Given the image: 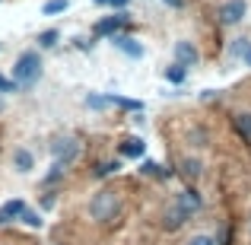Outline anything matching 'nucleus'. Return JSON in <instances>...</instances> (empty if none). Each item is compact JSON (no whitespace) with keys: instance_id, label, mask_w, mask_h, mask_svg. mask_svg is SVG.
I'll return each mask as SVG.
<instances>
[{"instance_id":"nucleus-9","label":"nucleus","mask_w":251,"mask_h":245,"mask_svg":"<svg viewBox=\"0 0 251 245\" xmlns=\"http://www.w3.org/2000/svg\"><path fill=\"white\" fill-rule=\"evenodd\" d=\"M175 204H181L184 210H191V214H197V210L203 207V197L197 194L194 188H188V191H181V194H178V201H175Z\"/></svg>"},{"instance_id":"nucleus-14","label":"nucleus","mask_w":251,"mask_h":245,"mask_svg":"<svg viewBox=\"0 0 251 245\" xmlns=\"http://www.w3.org/2000/svg\"><path fill=\"white\" fill-rule=\"evenodd\" d=\"M184 77H188V67H181V64H172V67L166 70V80H169V83H175V86H181V83H184Z\"/></svg>"},{"instance_id":"nucleus-16","label":"nucleus","mask_w":251,"mask_h":245,"mask_svg":"<svg viewBox=\"0 0 251 245\" xmlns=\"http://www.w3.org/2000/svg\"><path fill=\"white\" fill-rule=\"evenodd\" d=\"M70 6V0H48V3L42 6V13L45 16H57V13H64Z\"/></svg>"},{"instance_id":"nucleus-4","label":"nucleus","mask_w":251,"mask_h":245,"mask_svg":"<svg viewBox=\"0 0 251 245\" xmlns=\"http://www.w3.org/2000/svg\"><path fill=\"white\" fill-rule=\"evenodd\" d=\"M127 26V13H115V16H105L96 23V35H118V32Z\"/></svg>"},{"instance_id":"nucleus-27","label":"nucleus","mask_w":251,"mask_h":245,"mask_svg":"<svg viewBox=\"0 0 251 245\" xmlns=\"http://www.w3.org/2000/svg\"><path fill=\"white\" fill-rule=\"evenodd\" d=\"M245 61H248V64H251V51H248V57H245Z\"/></svg>"},{"instance_id":"nucleus-8","label":"nucleus","mask_w":251,"mask_h":245,"mask_svg":"<svg viewBox=\"0 0 251 245\" xmlns=\"http://www.w3.org/2000/svg\"><path fill=\"white\" fill-rule=\"evenodd\" d=\"M143 153H147V143H143L140 137H127V140L121 143V156L124 160H140Z\"/></svg>"},{"instance_id":"nucleus-6","label":"nucleus","mask_w":251,"mask_h":245,"mask_svg":"<svg viewBox=\"0 0 251 245\" xmlns=\"http://www.w3.org/2000/svg\"><path fill=\"white\" fill-rule=\"evenodd\" d=\"M23 210H25V201H23V197H13V201H6L3 207H0V226L19 220V217H23Z\"/></svg>"},{"instance_id":"nucleus-7","label":"nucleus","mask_w":251,"mask_h":245,"mask_svg":"<svg viewBox=\"0 0 251 245\" xmlns=\"http://www.w3.org/2000/svg\"><path fill=\"white\" fill-rule=\"evenodd\" d=\"M188 217H191V210H184L181 204H175V207H169L166 210V217H162V226L166 229H178V226H184V223H188Z\"/></svg>"},{"instance_id":"nucleus-11","label":"nucleus","mask_w":251,"mask_h":245,"mask_svg":"<svg viewBox=\"0 0 251 245\" xmlns=\"http://www.w3.org/2000/svg\"><path fill=\"white\" fill-rule=\"evenodd\" d=\"M115 45H118V48H121V51H124V54H127V57H134V61H137V57H143V45H137L134 38L115 35Z\"/></svg>"},{"instance_id":"nucleus-26","label":"nucleus","mask_w":251,"mask_h":245,"mask_svg":"<svg viewBox=\"0 0 251 245\" xmlns=\"http://www.w3.org/2000/svg\"><path fill=\"white\" fill-rule=\"evenodd\" d=\"M92 3H99V6H102V3H111V0H92Z\"/></svg>"},{"instance_id":"nucleus-1","label":"nucleus","mask_w":251,"mask_h":245,"mask_svg":"<svg viewBox=\"0 0 251 245\" xmlns=\"http://www.w3.org/2000/svg\"><path fill=\"white\" fill-rule=\"evenodd\" d=\"M118 210H121V201H118L115 191H99V194H92L89 201V217L96 223H111L118 217Z\"/></svg>"},{"instance_id":"nucleus-23","label":"nucleus","mask_w":251,"mask_h":245,"mask_svg":"<svg viewBox=\"0 0 251 245\" xmlns=\"http://www.w3.org/2000/svg\"><path fill=\"white\" fill-rule=\"evenodd\" d=\"M188 245H216V239H213V236H194Z\"/></svg>"},{"instance_id":"nucleus-18","label":"nucleus","mask_w":251,"mask_h":245,"mask_svg":"<svg viewBox=\"0 0 251 245\" xmlns=\"http://www.w3.org/2000/svg\"><path fill=\"white\" fill-rule=\"evenodd\" d=\"M19 220H23L25 226H32V229H42V226H45V220H42V217L35 214V210H29V207L23 210V217H19Z\"/></svg>"},{"instance_id":"nucleus-13","label":"nucleus","mask_w":251,"mask_h":245,"mask_svg":"<svg viewBox=\"0 0 251 245\" xmlns=\"http://www.w3.org/2000/svg\"><path fill=\"white\" fill-rule=\"evenodd\" d=\"M178 169H181L184 178H197V175L203 172V163H201V160H181V165H178Z\"/></svg>"},{"instance_id":"nucleus-5","label":"nucleus","mask_w":251,"mask_h":245,"mask_svg":"<svg viewBox=\"0 0 251 245\" xmlns=\"http://www.w3.org/2000/svg\"><path fill=\"white\" fill-rule=\"evenodd\" d=\"M245 0H229V3H223L220 6V19L226 26H235V23H242V16H245Z\"/></svg>"},{"instance_id":"nucleus-20","label":"nucleus","mask_w":251,"mask_h":245,"mask_svg":"<svg viewBox=\"0 0 251 245\" xmlns=\"http://www.w3.org/2000/svg\"><path fill=\"white\" fill-rule=\"evenodd\" d=\"M61 175H64V163H54V169L45 175V185H54V182H61Z\"/></svg>"},{"instance_id":"nucleus-24","label":"nucleus","mask_w":251,"mask_h":245,"mask_svg":"<svg viewBox=\"0 0 251 245\" xmlns=\"http://www.w3.org/2000/svg\"><path fill=\"white\" fill-rule=\"evenodd\" d=\"M111 6L121 13V10H127V6H130V0H111Z\"/></svg>"},{"instance_id":"nucleus-21","label":"nucleus","mask_w":251,"mask_h":245,"mask_svg":"<svg viewBox=\"0 0 251 245\" xmlns=\"http://www.w3.org/2000/svg\"><path fill=\"white\" fill-rule=\"evenodd\" d=\"M57 38H61V35H57V32H54V29H51V32H42V35H38V42H42V45H45V48H51V45H54V42H57Z\"/></svg>"},{"instance_id":"nucleus-3","label":"nucleus","mask_w":251,"mask_h":245,"mask_svg":"<svg viewBox=\"0 0 251 245\" xmlns=\"http://www.w3.org/2000/svg\"><path fill=\"white\" fill-rule=\"evenodd\" d=\"M51 153H54V160L57 163H74L76 156H80V140L76 137H61L57 143H51Z\"/></svg>"},{"instance_id":"nucleus-10","label":"nucleus","mask_w":251,"mask_h":245,"mask_svg":"<svg viewBox=\"0 0 251 245\" xmlns=\"http://www.w3.org/2000/svg\"><path fill=\"white\" fill-rule=\"evenodd\" d=\"M175 61L181 64V67H191V64L197 61V51L191 48L188 42H178V45H175Z\"/></svg>"},{"instance_id":"nucleus-19","label":"nucleus","mask_w":251,"mask_h":245,"mask_svg":"<svg viewBox=\"0 0 251 245\" xmlns=\"http://www.w3.org/2000/svg\"><path fill=\"white\" fill-rule=\"evenodd\" d=\"M115 172H118V163H115V160H108V163H99V165H96V175H99V178H105V175H115Z\"/></svg>"},{"instance_id":"nucleus-12","label":"nucleus","mask_w":251,"mask_h":245,"mask_svg":"<svg viewBox=\"0 0 251 245\" xmlns=\"http://www.w3.org/2000/svg\"><path fill=\"white\" fill-rule=\"evenodd\" d=\"M13 165H16V172H32L35 160H32L29 150H16V153H13Z\"/></svg>"},{"instance_id":"nucleus-22","label":"nucleus","mask_w":251,"mask_h":245,"mask_svg":"<svg viewBox=\"0 0 251 245\" xmlns=\"http://www.w3.org/2000/svg\"><path fill=\"white\" fill-rule=\"evenodd\" d=\"M19 83L16 80H6V77H0V92H16Z\"/></svg>"},{"instance_id":"nucleus-2","label":"nucleus","mask_w":251,"mask_h":245,"mask_svg":"<svg viewBox=\"0 0 251 245\" xmlns=\"http://www.w3.org/2000/svg\"><path fill=\"white\" fill-rule=\"evenodd\" d=\"M42 77V61H38L35 51H25V54H19L16 67H13V80H16L19 86H32Z\"/></svg>"},{"instance_id":"nucleus-15","label":"nucleus","mask_w":251,"mask_h":245,"mask_svg":"<svg viewBox=\"0 0 251 245\" xmlns=\"http://www.w3.org/2000/svg\"><path fill=\"white\" fill-rule=\"evenodd\" d=\"M235 131L242 134L245 143H251V115H239V118H235Z\"/></svg>"},{"instance_id":"nucleus-25","label":"nucleus","mask_w":251,"mask_h":245,"mask_svg":"<svg viewBox=\"0 0 251 245\" xmlns=\"http://www.w3.org/2000/svg\"><path fill=\"white\" fill-rule=\"evenodd\" d=\"M54 201H57V197H54V194H48V197L42 201V207H45V210H51V207H54Z\"/></svg>"},{"instance_id":"nucleus-17","label":"nucleus","mask_w":251,"mask_h":245,"mask_svg":"<svg viewBox=\"0 0 251 245\" xmlns=\"http://www.w3.org/2000/svg\"><path fill=\"white\" fill-rule=\"evenodd\" d=\"M140 172H143V175H153V178H166V175H169V172L162 169L159 163H153V160H147V163H143V165H140Z\"/></svg>"}]
</instances>
